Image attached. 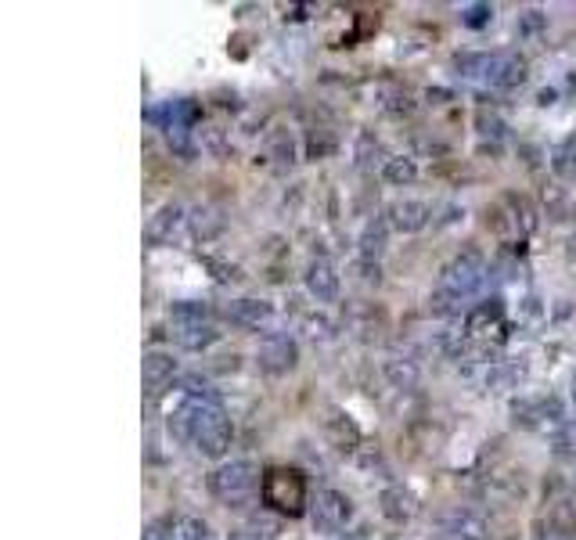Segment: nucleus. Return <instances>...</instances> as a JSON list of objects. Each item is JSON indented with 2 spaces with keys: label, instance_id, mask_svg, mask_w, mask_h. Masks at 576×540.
<instances>
[{
  "label": "nucleus",
  "instance_id": "nucleus-1",
  "mask_svg": "<svg viewBox=\"0 0 576 540\" xmlns=\"http://www.w3.org/2000/svg\"><path fill=\"white\" fill-rule=\"evenodd\" d=\"M166 429L174 439L195 447L206 458H223L234 439L231 418L213 393H177L174 407L166 411Z\"/></svg>",
  "mask_w": 576,
  "mask_h": 540
},
{
  "label": "nucleus",
  "instance_id": "nucleus-2",
  "mask_svg": "<svg viewBox=\"0 0 576 540\" xmlns=\"http://www.w3.org/2000/svg\"><path fill=\"white\" fill-rule=\"evenodd\" d=\"M206 487L223 508H249L256 501V494H263V472L256 461L231 458V461H220L213 472H209Z\"/></svg>",
  "mask_w": 576,
  "mask_h": 540
},
{
  "label": "nucleus",
  "instance_id": "nucleus-3",
  "mask_svg": "<svg viewBox=\"0 0 576 540\" xmlns=\"http://www.w3.org/2000/svg\"><path fill=\"white\" fill-rule=\"evenodd\" d=\"M486 281H490V263H486L483 249L465 246L461 252H454L451 260H447V267L440 270L437 292H443L447 300H454V303H465L486 285Z\"/></svg>",
  "mask_w": 576,
  "mask_h": 540
},
{
  "label": "nucleus",
  "instance_id": "nucleus-4",
  "mask_svg": "<svg viewBox=\"0 0 576 540\" xmlns=\"http://www.w3.org/2000/svg\"><path fill=\"white\" fill-rule=\"evenodd\" d=\"M263 505L281 519H300L303 511H311V490H306V476L300 468L274 465L263 472Z\"/></svg>",
  "mask_w": 576,
  "mask_h": 540
},
{
  "label": "nucleus",
  "instance_id": "nucleus-5",
  "mask_svg": "<svg viewBox=\"0 0 576 540\" xmlns=\"http://www.w3.org/2000/svg\"><path fill=\"white\" fill-rule=\"evenodd\" d=\"M465 335H469V353H480V357H486L490 350H498L504 339H509V314H504L501 295H490V300L475 303L469 310Z\"/></svg>",
  "mask_w": 576,
  "mask_h": 540
},
{
  "label": "nucleus",
  "instance_id": "nucleus-6",
  "mask_svg": "<svg viewBox=\"0 0 576 540\" xmlns=\"http://www.w3.org/2000/svg\"><path fill=\"white\" fill-rule=\"evenodd\" d=\"M311 519L321 533H339L349 526V519H354V501L343 494V490H317L311 497Z\"/></svg>",
  "mask_w": 576,
  "mask_h": 540
},
{
  "label": "nucleus",
  "instance_id": "nucleus-7",
  "mask_svg": "<svg viewBox=\"0 0 576 540\" xmlns=\"http://www.w3.org/2000/svg\"><path fill=\"white\" fill-rule=\"evenodd\" d=\"M256 361L266 375H289L300 364V343L289 332H266L260 339Z\"/></svg>",
  "mask_w": 576,
  "mask_h": 540
},
{
  "label": "nucleus",
  "instance_id": "nucleus-8",
  "mask_svg": "<svg viewBox=\"0 0 576 540\" xmlns=\"http://www.w3.org/2000/svg\"><path fill=\"white\" fill-rule=\"evenodd\" d=\"M437 537L440 540H486L490 530H486V519L475 508L454 505L437 516Z\"/></svg>",
  "mask_w": 576,
  "mask_h": 540
},
{
  "label": "nucleus",
  "instance_id": "nucleus-9",
  "mask_svg": "<svg viewBox=\"0 0 576 540\" xmlns=\"http://www.w3.org/2000/svg\"><path fill=\"white\" fill-rule=\"evenodd\" d=\"M303 285L317 303H335L339 300L343 281H339V270H335V263L328 260V256H314V260L306 263V270H303Z\"/></svg>",
  "mask_w": 576,
  "mask_h": 540
},
{
  "label": "nucleus",
  "instance_id": "nucleus-10",
  "mask_svg": "<svg viewBox=\"0 0 576 540\" xmlns=\"http://www.w3.org/2000/svg\"><path fill=\"white\" fill-rule=\"evenodd\" d=\"M321 429H325L328 447H335L339 454H357L364 447L360 425L349 418L343 407H328V415H325V422H321Z\"/></svg>",
  "mask_w": 576,
  "mask_h": 540
},
{
  "label": "nucleus",
  "instance_id": "nucleus-11",
  "mask_svg": "<svg viewBox=\"0 0 576 540\" xmlns=\"http://www.w3.org/2000/svg\"><path fill=\"white\" fill-rule=\"evenodd\" d=\"M530 76V65L523 54L515 51H494V59H490V73H486V87L494 91H515L523 87Z\"/></svg>",
  "mask_w": 576,
  "mask_h": 540
},
{
  "label": "nucleus",
  "instance_id": "nucleus-12",
  "mask_svg": "<svg viewBox=\"0 0 576 540\" xmlns=\"http://www.w3.org/2000/svg\"><path fill=\"white\" fill-rule=\"evenodd\" d=\"M386 220L392 231H400V235H418V231H426L429 220H432V206L429 202H421V198H400V202H392L386 209Z\"/></svg>",
  "mask_w": 576,
  "mask_h": 540
},
{
  "label": "nucleus",
  "instance_id": "nucleus-13",
  "mask_svg": "<svg viewBox=\"0 0 576 540\" xmlns=\"http://www.w3.org/2000/svg\"><path fill=\"white\" fill-rule=\"evenodd\" d=\"M170 339L188 353H202L220 343L217 321H170Z\"/></svg>",
  "mask_w": 576,
  "mask_h": 540
},
{
  "label": "nucleus",
  "instance_id": "nucleus-14",
  "mask_svg": "<svg viewBox=\"0 0 576 540\" xmlns=\"http://www.w3.org/2000/svg\"><path fill=\"white\" fill-rule=\"evenodd\" d=\"M223 318H228L234 329L260 332L274 321V307L266 300H256V295H242V300H234L228 310H223Z\"/></svg>",
  "mask_w": 576,
  "mask_h": 540
},
{
  "label": "nucleus",
  "instance_id": "nucleus-15",
  "mask_svg": "<svg viewBox=\"0 0 576 540\" xmlns=\"http://www.w3.org/2000/svg\"><path fill=\"white\" fill-rule=\"evenodd\" d=\"M378 511H383L389 522L404 526V522H411L418 516L421 505H418L415 490H407L404 482H389V487L378 494Z\"/></svg>",
  "mask_w": 576,
  "mask_h": 540
},
{
  "label": "nucleus",
  "instance_id": "nucleus-16",
  "mask_svg": "<svg viewBox=\"0 0 576 540\" xmlns=\"http://www.w3.org/2000/svg\"><path fill=\"white\" fill-rule=\"evenodd\" d=\"M185 227H188V209L180 202H166L156 217L148 220V241L151 246H170Z\"/></svg>",
  "mask_w": 576,
  "mask_h": 540
},
{
  "label": "nucleus",
  "instance_id": "nucleus-17",
  "mask_svg": "<svg viewBox=\"0 0 576 540\" xmlns=\"http://www.w3.org/2000/svg\"><path fill=\"white\" fill-rule=\"evenodd\" d=\"M174 375H177L174 353H166V350H148L145 353V390H148L151 401L163 396L166 386H174Z\"/></svg>",
  "mask_w": 576,
  "mask_h": 540
},
{
  "label": "nucleus",
  "instance_id": "nucleus-18",
  "mask_svg": "<svg viewBox=\"0 0 576 540\" xmlns=\"http://www.w3.org/2000/svg\"><path fill=\"white\" fill-rule=\"evenodd\" d=\"M386 235H389V220H386V217H375V220L364 224V231H360V238H357L360 260H371V263L383 260V252H386Z\"/></svg>",
  "mask_w": 576,
  "mask_h": 540
},
{
  "label": "nucleus",
  "instance_id": "nucleus-19",
  "mask_svg": "<svg viewBox=\"0 0 576 540\" xmlns=\"http://www.w3.org/2000/svg\"><path fill=\"white\" fill-rule=\"evenodd\" d=\"M490 59H494V51H465V54H454V73L461 80H480L486 83V73H490Z\"/></svg>",
  "mask_w": 576,
  "mask_h": 540
},
{
  "label": "nucleus",
  "instance_id": "nucleus-20",
  "mask_svg": "<svg viewBox=\"0 0 576 540\" xmlns=\"http://www.w3.org/2000/svg\"><path fill=\"white\" fill-rule=\"evenodd\" d=\"M383 375L392 390H415L418 386V364L415 361H407V357H389L383 361Z\"/></svg>",
  "mask_w": 576,
  "mask_h": 540
},
{
  "label": "nucleus",
  "instance_id": "nucleus-21",
  "mask_svg": "<svg viewBox=\"0 0 576 540\" xmlns=\"http://www.w3.org/2000/svg\"><path fill=\"white\" fill-rule=\"evenodd\" d=\"M383 180L392 184V188H407V184L418 180V163L411 155H389L383 163Z\"/></svg>",
  "mask_w": 576,
  "mask_h": 540
},
{
  "label": "nucleus",
  "instance_id": "nucleus-22",
  "mask_svg": "<svg viewBox=\"0 0 576 540\" xmlns=\"http://www.w3.org/2000/svg\"><path fill=\"white\" fill-rule=\"evenodd\" d=\"M166 540H217V537L209 530V522H202L199 516H177V519H170Z\"/></svg>",
  "mask_w": 576,
  "mask_h": 540
},
{
  "label": "nucleus",
  "instance_id": "nucleus-23",
  "mask_svg": "<svg viewBox=\"0 0 576 540\" xmlns=\"http://www.w3.org/2000/svg\"><path fill=\"white\" fill-rule=\"evenodd\" d=\"M519 378H523V372H519V367L504 364V361H494V364L486 367L483 386H486L490 393H509V390H515V386H519Z\"/></svg>",
  "mask_w": 576,
  "mask_h": 540
},
{
  "label": "nucleus",
  "instance_id": "nucleus-24",
  "mask_svg": "<svg viewBox=\"0 0 576 540\" xmlns=\"http://www.w3.org/2000/svg\"><path fill=\"white\" fill-rule=\"evenodd\" d=\"M378 108H383L386 116H392V120L411 116V112H415V97L407 94V91H400V87H383V91H378Z\"/></svg>",
  "mask_w": 576,
  "mask_h": 540
},
{
  "label": "nucleus",
  "instance_id": "nucleus-25",
  "mask_svg": "<svg viewBox=\"0 0 576 540\" xmlns=\"http://www.w3.org/2000/svg\"><path fill=\"white\" fill-rule=\"evenodd\" d=\"M266 155L285 169L296 163V137H292L289 131H274L271 137H266Z\"/></svg>",
  "mask_w": 576,
  "mask_h": 540
},
{
  "label": "nucleus",
  "instance_id": "nucleus-26",
  "mask_svg": "<svg viewBox=\"0 0 576 540\" xmlns=\"http://www.w3.org/2000/svg\"><path fill=\"white\" fill-rule=\"evenodd\" d=\"M188 227H191V235L195 238H213L220 227H223V220H220V212L217 209H209V206H199V209H191L188 212Z\"/></svg>",
  "mask_w": 576,
  "mask_h": 540
},
{
  "label": "nucleus",
  "instance_id": "nucleus-27",
  "mask_svg": "<svg viewBox=\"0 0 576 540\" xmlns=\"http://www.w3.org/2000/svg\"><path fill=\"white\" fill-rule=\"evenodd\" d=\"M166 318L170 321H217L213 307L206 300H177V303H170V314Z\"/></svg>",
  "mask_w": 576,
  "mask_h": 540
},
{
  "label": "nucleus",
  "instance_id": "nucleus-28",
  "mask_svg": "<svg viewBox=\"0 0 576 540\" xmlns=\"http://www.w3.org/2000/svg\"><path fill=\"white\" fill-rule=\"evenodd\" d=\"M166 141H170L174 155H180V159H191V155L199 152V131H195V126H170Z\"/></svg>",
  "mask_w": 576,
  "mask_h": 540
},
{
  "label": "nucleus",
  "instance_id": "nucleus-29",
  "mask_svg": "<svg viewBox=\"0 0 576 540\" xmlns=\"http://www.w3.org/2000/svg\"><path fill=\"white\" fill-rule=\"evenodd\" d=\"M335 332H339V329H335V321L328 314H321V310H317V314L303 318V335L311 339V343H332Z\"/></svg>",
  "mask_w": 576,
  "mask_h": 540
},
{
  "label": "nucleus",
  "instance_id": "nucleus-30",
  "mask_svg": "<svg viewBox=\"0 0 576 540\" xmlns=\"http://www.w3.org/2000/svg\"><path fill=\"white\" fill-rule=\"evenodd\" d=\"M569 209H573V202H569V191L566 188H558V184L544 188V212H547V220L562 224V220L569 217Z\"/></svg>",
  "mask_w": 576,
  "mask_h": 540
},
{
  "label": "nucleus",
  "instance_id": "nucleus-31",
  "mask_svg": "<svg viewBox=\"0 0 576 540\" xmlns=\"http://www.w3.org/2000/svg\"><path fill=\"white\" fill-rule=\"evenodd\" d=\"M354 155H357V169H371L375 159H383V163L389 159V155H383V145H378V137H375L371 131H364V134L357 137Z\"/></svg>",
  "mask_w": 576,
  "mask_h": 540
},
{
  "label": "nucleus",
  "instance_id": "nucleus-32",
  "mask_svg": "<svg viewBox=\"0 0 576 540\" xmlns=\"http://www.w3.org/2000/svg\"><path fill=\"white\" fill-rule=\"evenodd\" d=\"M475 131H480L483 141H504V134H509V123H504L498 112H490V108H480L475 112Z\"/></svg>",
  "mask_w": 576,
  "mask_h": 540
},
{
  "label": "nucleus",
  "instance_id": "nucleus-33",
  "mask_svg": "<svg viewBox=\"0 0 576 540\" xmlns=\"http://www.w3.org/2000/svg\"><path fill=\"white\" fill-rule=\"evenodd\" d=\"M552 166H555V174H558V177L576 180V137L562 141V145L555 148V155H552Z\"/></svg>",
  "mask_w": 576,
  "mask_h": 540
},
{
  "label": "nucleus",
  "instance_id": "nucleus-34",
  "mask_svg": "<svg viewBox=\"0 0 576 540\" xmlns=\"http://www.w3.org/2000/svg\"><path fill=\"white\" fill-rule=\"evenodd\" d=\"M199 148H206L209 155H217V159H223V155L231 152L228 131H223V126H199Z\"/></svg>",
  "mask_w": 576,
  "mask_h": 540
},
{
  "label": "nucleus",
  "instance_id": "nucleus-35",
  "mask_svg": "<svg viewBox=\"0 0 576 540\" xmlns=\"http://www.w3.org/2000/svg\"><path fill=\"white\" fill-rule=\"evenodd\" d=\"M494 4H469L461 8V25H469V30H486L490 22H494Z\"/></svg>",
  "mask_w": 576,
  "mask_h": 540
},
{
  "label": "nucleus",
  "instance_id": "nucleus-36",
  "mask_svg": "<svg viewBox=\"0 0 576 540\" xmlns=\"http://www.w3.org/2000/svg\"><path fill=\"white\" fill-rule=\"evenodd\" d=\"M569 530H566V526H558V522H541L537 526V533H533V540H573V537H566Z\"/></svg>",
  "mask_w": 576,
  "mask_h": 540
},
{
  "label": "nucleus",
  "instance_id": "nucleus-37",
  "mask_svg": "<svg viewBox=\"0 0 576 540\" xmlns=\"http://www.w3.org/2000/svg\"><path fill=\"white\" fill-rule=\"evenodd\" d=\"M166 530H170V519H156V522H148L145 540H166Z\"/></svg>",
  "mask_w": 576,
  "mask_h": 540
},
{
  "label": "nucleus",
  "instance_id": "nucleus-38",
  "mask_svg": "<svg viewBox=\"0 0 576 540\" xmlns=\"http://www.w3.org/2000/svg\"><path fill=\"white\" fill-rule=\"evenodd\" d=\"M566 256H569V260L576 263V231L569 235V246H566Z\"/></svg>",
  "mask_w": 576,
  "mask_h": 540
},
{
  "label": "nucleus",
  "instance_id": "nucleus-39",
  "mask_svg": "<svg viewBox=\"0 0 576 540\" xmlns=\"http://www.w3.org/2000/svg\"><path fill=\"white\" fill-rule=\"evenodd\" d=\"M569 396H573V404H576V372H573V382H569Z\"/></svg>",
  "mask_w": 576,
  "mask_h": 540
},
{
  "label": "nucleus",
  "instance_id": "nucleus-40",
  "mask_svg": "<svg viewBox=\"0 0 576 540\" xmlns=\"http://www.w3.org/2000/svg\"><path fill=\"white\" fill-rule=\"evenodd\" d=\"M573 540H576V537H573Z\"/></svg>",
  "mask_w": 576,
  "mask_h": 540
}]
</instances>
